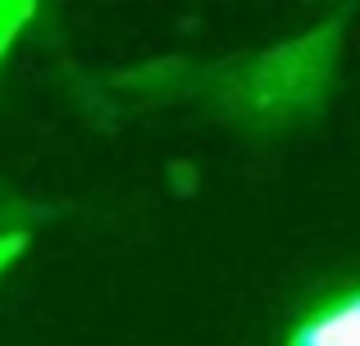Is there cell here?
I'll list each match as a JSON object with an SVG mask.
<instances>
[{
    "instance_id": "7a4b0ae2",
    "label": "cell",
    "mask_w": 360,
    "mask_h": 346,
    "mask_svg": "<svg viewBox=\"0 0 360 346\" xmlns=\"http://www.w3.org/2000/svg\"><path fill=\"white\" fill-rule=\"evenodd\" d=\"M14 251H18V237H0V265H5Z\"/></svg>"
},
{
    "instance_id": "6da1fadb",
    "label": "cell",
    "mask_w": 360,
    "mask_h": 346,
    "mask_svg": "<svg viewBox=\"0 0 360 346\" xmlns=\"http://www.w3.org/2000/svg\"><path fill=\"white\" fill-rule=\"evenodd\" d=\"M283 346H360V278L324 287L310 305H301Z\"/></svg>"
}]
</instances>
